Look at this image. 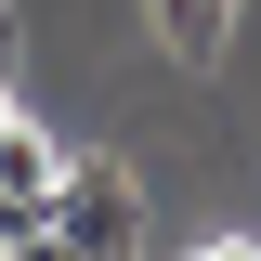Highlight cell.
<instances>
[{"label": "cell", "mask_w": 261, "mask_h": 261, "mask_svg": "<svg viewBox=\"0 0 261 261\" xmlns=\"http://www.w3.org/2000/svg\"><path fill=\"white\" fill-rule=\"evenodd\" d=\"M196 261H261V248H248V235H222V248H196Z\"/></svg>", "instance_id": "obj_6"}, {"label": "cell", "mask_w": 261, "mask_h": 261, "mask_svg": "<svg viewBox=\"0 0 261 261\" xmlns=\"http://www.w3.org/2000/svg\"><path fill=\"white\" fill-rule=\"evenodd\" d=\"M53 183H65V157H53V144H39L27 118H13V130H0V248H13V235H39V222H53Z\"/></svg>", "instance_id": "obj_2"}, {"label": "cell", "mask_w": 261, "mask_h": 261, "mask_svg": "<svg viewBox=\"0 0 261 261\" xmlns=\"http://www.w3.org/2000/svg\"><path fill=\"white\" fill-rule=\"evenodd\" d=\"M0 261H79V248H65V235L39 222V235H13V248H0Z\"/></svg>", "instance_id": "obj_4"}, {"label": "cell", "mask_w": 261, "mask_h": 261, "mask_svg": "<svg viewBox=\"0 0 261 261\" xmlns=\"http://www.w3.org/2000/svg\"><path fill=\"white\" fill-rule=\"evenodd\" d=\"M13 53H27V27H13V0H0V79H13Z\"/></svg>", "instance_id": "obj_5"}, {"label": "cell", "mask_w": 261, "mask_h": 261, "mask_svg": "<svg viewBox=\"0 0 261 261\" xmlns=\"http://www.w3.org/2000/svg\"><path fill=\"white\" fill-rule=\"evenodd\" d=\"M53 235L79 261H130L144 248V183H130L118 157H65V183H53Z\"/></svg>", "instance_id": "obj_1"}, {"label": "cell", "mask_w": 261, "mask_h": 261, "mask_svg": "<svg viewBox=\"0 0 261 261\" xmlns=\"http://www.w3.org/2000/svg\"><path fill=\"white\" fill-rule=\"evenodd\" d=\"M0 130H13V79H0Z\"/></svg>", "instance_id": "obj_7"}, {"label": "cell", "mask_w": 261, "mask_h": 261, "mask_svg": "<svg viewBox=\"0 0 261 261\" xmlns=\"http://www.w3.org/2000/svg\"><path fill=\"white\" fill-rule=\"evenodd\" d=\"M144 13H157L170 65H222V39H235V0H144Z\"/></svg>", "instance_id": "obj_3"}]
</instances>
